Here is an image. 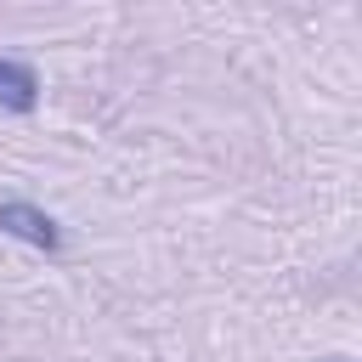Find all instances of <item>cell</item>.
<instances>
[{
  "mask_svg": "<svg viewBox=\"0 0 362 362\" xmlns=\"http://www.w3.org/2000/svg\"><path fill=\"white\" fill-rule=\"evenodd\" d=\"M0 232L6 238H17V243H34V249H62V226L45 215V209H34V204H23V198H6L0 204Z\"/></svg>",
  "mask_w": 362,
  "mask_h": 362,
  "instance_id": "6da1fadb",
  "label": "cell"
},
{
  "mask_svg": "<svg viewBox=\"0 0 362 362\" xmlns=\"http://www.w3.org/2000/svg\"><path fill=\"white\" fill-rule=\"evenodd\" d=\"M0 107L6 113H34L40 107V74L17 57H0Z\"/></svg>",
  "mask_w": 362,
  "mask_h": 362,
  "instance_id": "7a4b0ae2",
  "label": "cell"
},
{
  "mask_svg": "<svg viewBox=\"0 0 362 362\" xmlns=\"http://www.w3.org/2000/svg\"><path fill=\"white\" fill-rule=\"evenodd\" d=\"M328 362H345V356H328Z\"/></svg>",
  "mask_w": 362,
  "mask_h": 362,
  "instance_id": "3957f363",
  "label": "cell"
}]
</instances>
